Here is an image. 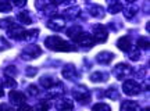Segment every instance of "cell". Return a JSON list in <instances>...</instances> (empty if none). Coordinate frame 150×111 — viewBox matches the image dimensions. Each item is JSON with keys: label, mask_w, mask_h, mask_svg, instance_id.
Instances as JSON below:
<instances>
[{"label": "cell", "mask_w": 150, "mask_h": 111, "mask_svg": "<svg viewBox=\"0 0 150 111\" xmlns=\"http://www.w3.org/2000/svg\"><path fill=\"white\" fill-rule=\"evenodd\" d=\"M45 45H46V47L50 49V50H53V52H76V50H78L76 46L70 45V42H67L63 37L56 36V35L46 37Z\"/></svg>", "instance_id": "cell-1"}, {"label": "cell", "mask_w": 150, "mask_h": 111, "mask_svg": "<svg viewBox=\"0 0 150 111\" xmlns=\"http://www.w3.org/2000/svg\"><path fill=\"white\" fill-rule=\"evenodd\" d=\"M0 111H14V110H13V107L10 104L3 103V104H0Z\"/></svg>", "instance_id": "cell-35"}, {"label": "cell", "mask_w": 150, "mask_h": 111, "mask_svg": "<svg viewBox=\"0 0 150 111\" xmlns=\"http://www.w3.org/2000/svg\"><path fill=\"white\" fill-rule=\"evenodd\" d=\"M142 111H150V110H149V107H146V108H143Z\"/></svg>", "instance_id": "cell-39"}, {"label": "cell", "mask_w": 150, "mask_h": 111, "mask_svg": "<svg viewBox=\"0 0 150 111\" xmlns=\"http://www.w3.org/2000/svg\"><path fill=\"white\" fill-rule=\"evenodd\" d=\"M121 111H140V107L136 101L125 100L121 103Z\"/></svg>", "instance_id": "cell-14"}, {"label": "cell", "mask_w": 150, "mask_h": 111, "mask_svg": "<svg viewBox=\"0 0 150 111\" xmlns=\"http://www.w3.org/2000/svg\"><path fill=\"white\" fill-rule=\"evenodd\" d=\"M3 88H4V86H3V85H0V97H3V96H4V89H3Z\"/></svg>", "instance_id": "cell-38"}, {"label": "cell", "mask_w": 150, "mask_h": 111, "mask_svg": "<svg viewBox=\"0 0 150 111\" xmlns=\"http://www.w3.org/2000/svg\"><path fill=\"white\" fill-rule=\"evenodd\" d=\"M39 83L42 85L45 89H50V88H53V86L57 83V82H56V81H54L52 76H42V78L39 79Z\"/></svg>", "instance_id": "cell-18"}, {"label": "cell", "mask_w": 150, "mask_h": 111, "mask_svg": "<svg viewBox=\"0 0 150 111\" xmlns=\"http://www.w3.org/2000/svg\"><path fill=\"white\" fill-rule=\"evenodd\" d=\"M117 47L121 50V52H125V53H129L131 49H132V42H131V37L129 36H122L117 40Z\"/></svg>", "instance_id": "cell-12"}, {"label": "cell", "mask_w": 150, "mask_h": 111, "mask_svg": "<svg viewBox=\"0 0 150 111\" xmlns=\"http://www.w3.org/2000/svg\"><path fill=\"white\" fill-rule=\"evenodd\" d=\"M28 31H25L21 25L13 24L8 29H7V36L10 39H16V40H27Z\"/></svg>", "instance_id": "cell-3"}, {"label": "cell", "mask_w": 150, "mask_h": 111, "mask_svg": "<svg viewBox=\"0 0 150 111\" xmlns=\"http://www.w3.org/2000/svg\"><path fill=\"white\" fill-rule=\"evenodd\" d=\"M40 54H42V50H40L39 46H36V45H28L27 47L22 50L21 57L24 58V60H35V58H38Z\"/></svg>", "instance_id": "cell-8"}, {"label": "cell", "mask_w": 150, "mask_h": 111, "mask_svg": "<svg viewBox=\"0 0 150 111\" xmlns=\"http://www.w3.org/2000/svg\"><path fill=\"white\" fill-rule=\"evenodd\" d=\"M122 92L127 96H136L142 92V85L134 79L125 81L122 85Z\"/></svg>", "instance_id": "cell-4"}, {"label": "cell", "mask_w": 150, "mask_h": 111, "mask_svg": "<svg viewBox=\"0 0 150 111\" xmlns=\"http://www.w3.org/2000/svg\"><path fill=\"white\" fill-rule=\"evenodd\" d=\"M129 58H131L132 61H136V60L140 58V53L138 50H132V52H129Z\"/></svg>", "instance_id": "cell-34"}, {"label": "cell", "mask_w": 150, "mask_h": 111, "mask_svg": "<svg viewBox=\"0 0 150 111\" xmlns=\"http://www.w3.org/2000/svg\"><path fill=\"white\" fill-rule=\"evenodd\" d=\"M89 13L92 14V17H96V18H102V17H104V10H103L102 6H99V4L89 6Z\"/></svg>", "instance_id": "cell-16"}, {"label": "cell", "mask_w": 150, "mask_h": 111, "mask_svg": "<svg viewBox=\"0 0 150 111\" xmlns=\"http://www.w3.org/2000/svg\"><path fill=\"white\" fill-rule=\"evenodd\" d=\"M63 76L67 78V79H75L76 78V69L72 64H68L65 65L64 69H63Z\"/></svg>", "instance_id": "cell-15"}, {"label": "cell", "mask_w": 150, "mask_h": 111, "mask_svg": "<svg viewBox=\"0 0 150 111\" xmlns=\"http://www.w3.org/2000/svg\"><path fill=\"white\" fill-rule=\"evenodd\" d=\"M46 27H47L49 29L54 31V32L63 31L64 27H65V18L64 17H61V16H54L46 22Z\"/></svg>", "instance_id": "cell-7"}, {"label": "cell", "mask_w": 150, "mask_h": 111, "mask_svg": "<svg viewBox=\"0 0 150 111\" xmlns=\"http://www.w3.org/2000/svg\"><path fill=\"white\" fill-rule=\"evenodd\" d=\"M3 86H7V88H16L17 86V82L14 78H10V76H6L4 78V82H3Z\"/></svg>", "instance_id": "cell-27"}, {"label": "cell", "mask_w": 150, "mask_h": 111, "mask_svg": "<svg viewBox=\"0 0 150 111\" xmlns=\"http://www.w3.org/2000/svg\"><path fill=\"white\" fill-rule=\"evenodd\" d=\"M11 8H13L11 3H8V1H0V13H8V11H11Z\"/></svg>", "instance_id": "cell-28"}, {"label": "cell", "mask_w": 150, "mask_h": 111, "mask_svg": "<svg viewBox=\"0 0 150 111\" xmlns=\"http://www.w3.org/2000/svg\"><path fill=\"white\" fill-rule=\"evenodd\" d=\"M72 42H75L76 45H79V46H83L86 49H91L95 46V40H93V37H92L91 33H86V32H81L78 36H75L72 39Z\"/></svg>", "instance_id": "cell-5"}, {"label": "cell", "mask_w": 150, "mask_h": 111, "mask_svg": "<svg viewBox=\"0 0 150 111\" xmlns=\"http://www.w3.org/2000/svg\"><path fill=\"white\" fill-rule=\"evenodd\" d=\"M114 53H111V52H100V53L96 56V60L97 63L100 64H110L114 60Z\"/></svg>", "instance_id": "cell-13"}, {"label": "cell", "mask_w": 150, "mask_h": 111, "mask_svg": "<svg viewBox=\"0 0 150 111\" xmlns=\"http://www.w3.org/2000/svg\"><path fill=\"white\" fill-rule=\"evenodd\" d=\"M4 74H6V76H10V78H14V76L17 75V68H16V67H13V65H8V67L6 68Z\"/></svg>", "instance_id": "cell-29"}, {"label": "cell", "mask_w": 150, "mask_h": 111, "mask_svg": "<svg viewBox=\"0 0 150 111\" xmlns=\"http://www.w3.org/2000/svg\"><path fill=\"white\" fill-rule=\"evenodd\" d=\"M36 71H38L36 68H31V67H29V68L27 69V75H28V76H32V75L36 74Z\"/></svg>", "instance_id": "cell-37"}, {"label": "cell", "mask_w": 150, "mask_h": 111, "mask_svg": "<svg viewBox=\"0 0 150 111\" xmlns=\"http://www.w3.org/2000/svg\"><path fill=\"white\" fill-rule=\"evenodd\" d=\"M92 37H93V40L95 43H103L107 40L108 37V32L107 29L103 27L102 24H97L93 27V33H92Z\"/></svg>", "instance_id": "cell-6"}, {"label": "cell", "mask_w": 150, "mask_h": 111, "mask_svg": "<svg viewBox=\"0 0 150 111\" xmlns=\"http://www.w3.org/2000/svg\"><path fill=\"white\" fill-rule=\"evenodd\" d=\"M136 45H138V47L139 49L147 50V49H149V39H147V37H139Z\"/></svg>", "instance_id": "cell-26"}, {"label": "cell", "mask_w": 150, "mask_h": 111, "mask_svg": "<svg viewBox=\"0 0 150 111\" xmlns=\"http://www.w3.org/2000/svg\"><path fill=\"white\" fill-rule=\"evenodd\" d=\"M11 47V45L7 40H6L3 36H0V52H4V50H8Z\"/></svg>", "instance_id": "cell-31"}, {"label": "cell", "mask_w": 150, "mask_h": 111, "mask_svg": "<svg viewBox=\"0 0 150 111\" xmlns=\"http://www.w3.org/2000/svg\"><path fill=\"white\" fill-rule=\"evenodd\" d=\"M136 13H138V8L136 7H134V6H131V7H128V8H125V11H124V14H125V17L127 18H134V16H136Z\"/></svg>", "instance_id": "cell-25"}, {"label": "cell", "mask_w": 150, "mask_h": 111, "mask_svg": "<svg viewBox=\"0 0 150 111\" xmlns=\"http://www.w3.org/2000/svg\"><path fill=\"white\" fill-rule=\"evenodd\" d=\"M124 10V6L121 3H114V4H110L108 6V11L111 13V14H117L120 11Z\"/></svg>", "instance_id": "cell-23"}, {"label": "cell", "mask_w": 150, "mask_h": 111, "mask_svg": "<svg viewBox=\"0 0 150 111\" xmlns=\"http://www.w3.org/2000/svg\"><path fill=\"white\" fill-rule=\"evenodd\" d=\"M17 18H18V21L21 22V24H24V25H31V24H32V18L29 17L28 11H21V13H18Z\"/></svg>", "instance_id": "cell-19"}, {"label": "cell", "mask_w": 150, "mask_h": 111, "mask_svg": "<svg viewBox=\"0 0 150 111\" xmlns=\"http://www.w3.org/2000/svg\"><path fill=\"white\" fill-rule=\"evenodd\" d=\"M112 74H114V76H115L117 79L122 81V79H125V78H129L131 75L134 74V69H132V67L128 65V64L120 63L112 68Z\"/></svg>", "instance_id": "cell-2"}, {"label": "cell", "mask_w": 150, "mask_h": 111, "mask_svg": "<svg viewBox=\"0 0 150 111\" xmlns=\"http://www.w3.org/2000/svg\"><path fill=\"white\" fill-rule=\"evenodd\" d=\"M17 111H32V107L28 106V104H21V106L18 107Z\"/></svg>", "instance_id": "cell-36"}, {"label": "cell", "mask_w": 150, "mask_h": 111, "mask_svg": "<svg viewBox=\"0 0 150 111\" xmlns=\"http://www.w3.org/2000/svg\"><path fill=\"white\" fill-rule=\"evenodd\" d=\"M39 35V29H32V31H28L27 35V40H31V39H35Z\"/></svg>", "instance_id": "cell-33"}, {"label": "cell", "mask_w": 150, "mask_h": 111, "mask_svg": "<svg viewBox=\"0 0 150 111\" xmlns=\"http://www.w3.org/2000/svg\"><path fill=\"white\" fill-rule=\"evenodd\" d=\"M104 95L107 96V97H110V99H118V97H120V95H118V92L115 90V88H110V89H107V92H106Z\"/></svg>", "instance_id": "cell-30"}, {"label": "cell", "mask_w": 150, "mask_h": 111, "mask_svg": "<svg viewBox=\"0 0 150 111\" xmlns=\"http://www.w3.org/2000/svg\"><path fill=\"white\" fill-rule=\"evenodd\" d=\"M49 108H50V103L47 100H40L32 108V111H49Z\"/></svg>", "instance_id": "cell-20"}, {"label": "cell", "mask_w": 150, "mask_h": 111, "mask_svg": "<svg viewBox=\"0 0 150 111\" xmlns=\"http://www.w3.org/2000/svg\"><path fill=\"white\" fill-rule=\"evenodd\" d=\"M72 96H74V99L79 101L81 104H88L89 100H91V93L85 89V88H82V89H75L72 92Z\"/></svg>", "instance_id": "cell-9"}, {"label": "cell", "mask_w": 150, "mask_h": 111, "mask_svg": "<svg viewBox=\"0 0 150 111\" xmlns=\"http://www.w3.org/2000/svg\"><path fill=\"white\" fill-rule=\"evenodd\" d=\"M107 79H108V75L106 74V72H102V71L93 72V74L91 75V81L92 82H96V83H99V82H106Z\"/></svg>", "instance_id": "cell-17"}, {"label": "cell", "mask_w": 150, "mask_h": 111, "mask_svg": "<svg viewBox=\"0 0 150 111\" xmlns=\"http://www.w3.org/2000/svg\"><path fill=\"white\" fill-rule=\"evenodd\" d=\"M14 24V18H4V20H0V28H3V29H8Z\"/></svg>", "instance_id": "cell-24"}, {"label": "cell", "mask_w": 150, "mask_h": 111, "mask_svg": "<svg viewBox=\"0 0 150 111\" xmlns=\"http://www.w3.org/2000/svg\"><path fill=\"white\" fill-rule=\"evenodd\" d=\"M8 97H10V101L14 104V106L25 104V100H27V96L24 95L22 92H18V90H14V89L8 93Z\"/></svg>", "instance_id": "cell-10"}, {"label": "cell", "mask_w": 150, "mask_h": 111, "mask_svg": "<svg viewBox=\"0 0 150 111\" xmlns=\"http://www.w3.org/2000/svg\"><path fill=\"white\" fill-rule=\"evenodd\" d=\"M81 32H82V28L79 25H74V27H71L68 31H67V36L70 37V39H74L75 36H78Z\"/></svg>", "instance_id": "cell-21"}, {"label": "cell", "mask_w": 150, "mask_h": 111, "mask_svg": "<svg viewBox=\"0 0 150 111\" xmlns=\"http://www.w3.org/2000/svg\"><path fill=\"white\" fill-rule=\"evenodd\" d=\"M92 111H111V107L106 103H97L92 107Z\"/></svg>", "instance_id": "cell-22"}, {"label": "cell", "mask_w": 150, "mask_h": 111, "mask_svg": "<svg viewBox=\"0 0 150 111\" xmlns=\"http://www.w3.org/2000/svg\"><path fill=\"white\" fill-rule=\"evenodd\" d=\"M28 93L31 96H36L38 93H39V89H38L36 85H29V86H28Z\"/></svg>", "instance_id": "cell-32"}, {"label": "cell", "mask_w": 150, "mask_h": 111, "mask_svg": "<svg viewBox=\"0 0 150 111\" xmlns=\"http://www.w3.org/2000/svg\"><path fill=\"white\" fill-rule=\"evenodd\" d=\"M56 108L59 111H71L74 108V101L67 97H61L56 103Z\"/></svg>", "instance_id": "cell-11"}]
</instances>
